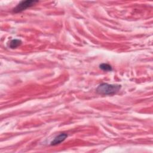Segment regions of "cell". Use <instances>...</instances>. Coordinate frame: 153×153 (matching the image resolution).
Listing matches in <instances>:
<instances>
[{
	"label": "cell",
	"mask_w": 153,
	"mask_h": 153,
	"mask_svg": "<svg viewBox=\"0 0 153 153\" xmlns=\"http://www.w3.org/2000/svg\"><path fill=\"white\" fill-rule=\"evenodd\" d=\"M37 2H38V1H33V0L22 1L20 3H19L14 8H13V11L15 13L22 12L25 10L26 9L33 6Z\"/></svg>",
	"instance_id": "cell-2"
},
{
	"label": "cell",
	"mask_w": 153,
	"mask_h": 153,
	"mask_svg": "<svg viewBox=\"0 0 153 153\" xmlns=\"http://www.w3.org/2000/svg\"><path fill=\"white\" fill-rule=\"evenodd\" d=\"M121 87L119 84H109L102 83L96 88L97 93L102 95H112L119 91Z\"/></svg>",
	"instance_id": "cell-1"
},
{
	"label": "cell",
	"mask_w": 153,
	"mask_h": 153,
	"mask_svg": "<svg viewBox=\"0 0 153 153\" xmlns=\"http://www.w3.org/2000/svg\"><path fill=\"white\" fill-rule=\"evenodd\" d=\"M67 137H68V134L66 133H60L57 136H56L54 139V140L51 142V145L54 146V145L60 144L61 142L64 141Z\"/></svg>",
	"instance_id": "cell-3"
},
{
	"label": "cell",
	"mask_w": 153,
	"mask_h": 153,
	"mask_svg": "<svg viewBox=\"0 0 153 153\" xmlns=\"http://www.w3.org/2000/svg\"><path fill=\"white\" fill-rule=\"evenodd\" d=\"M22 44V41L20 39H13L10 41V44H9V47L11 48H15L17 47H19V45H20Z\"/></svg>",
	"instance_id": "cell-4"
},
{
	"label": "cell",
	"mask_w": 153,
	"mask_h": 153,
	"mask_svg": "<svg viewBox=\"0 0 153 153\" xmlns=\"http://www.w3.org/2000/svg\"><path fill=\"white\" fill-rule=\"evenodd\" d=\"M99 68L100 69H101L102 70L104 71H112V66L107 63H102L99 65Z\"/></svg>",
	"instance_id": "cell-5"
}]
</instances>
